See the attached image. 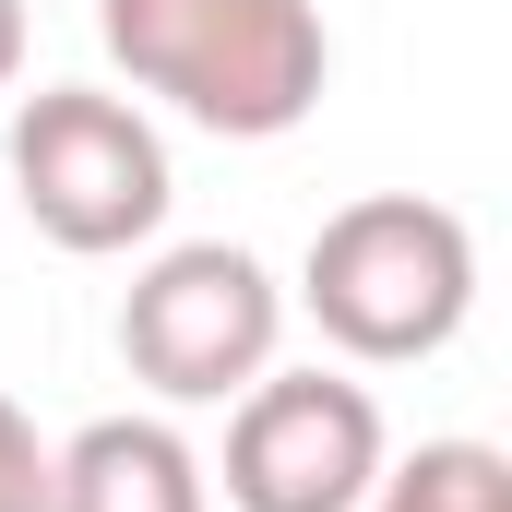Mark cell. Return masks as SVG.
Segmentation results:
<instances>
[{
    "label": "cell",
    "instance_id": "cell-8",
    "mask_svg": "<svg viewBox=\"0 0 512 512\" xmlns=\"http://www.w3.org/2000/svg\"><path fill=\"white\" fill-rule=\"evenodd\" d=\"M0 512H48V441L12 393H0Z\"/></svg>",
    "mask_w": 512,
    "mask_h": 512
},
{
    "label": "cell",
    "instance_id": "cell-1",
    "mask_svg": "<svg viewBox=\"0 0 512 512\" xmlns=\"http://www.w3.org/2000/svg\"><path fill=\"white\" fill-rule=\"evenodd\" d=\"M96 36L143 96L227 143L298 131L334 84V36L310 0H96Z\"/></svg>",
    "mask_w": 512,
    "mask_h": 512
},
{
    "label": "cell",
    "instance_id": "cell-7",
    "mask_svg": "<svg viewBox=\"0 0 512 512\" xmlns=\"http://www.w3.org/2000/svg\"><path fill=\"white\" fill-rule=\"evenodd\" d=\"M358 512H512V453H489V441H417L405 465H382V489Z\"/></svg>",
    "mask_w": 512,
    "mask_h": 512
},
{
    "label": "cell",
    "instance_id": "cell-2",
    "mask_svg": "<svg viewBox=\"0 0 512 512\" xmlns=\"http://www.w3.org/2000/svg\"><path fill=\"white\" fill-rule=\"evenodd\" d=\"M298 298L322 322V346L405 370V358H441L477 310V239L453 203H417V191H370V203H334L310 227L298 262Z\"/></svg>",
    "mask_w": 512,
    "mask_h": 512
},
{
    "label": "cell",
    "instance_id": "cell-3",
    "mask_svg": "<svg viewBox=\"0 0 512 512\" xmlns=\"http://www.w3.org/2000/svg\"><path fill=\"white\" fill-rule=\"evenodd\" d=\"M12 203L36 215L48 251H143L167 227V143L131 96H96V84H48L12 108Z\"/></svg>",
    "mask_w": 512,
    "mask_h": 512
},
{
    "label": "cell",
    "instance_id": "cell-9",
    "mask_svg": "<svg viewBox=\"0 0 512 512\" xmlns=\"http://www.w3.org/2000/svg\"><path fill=\"white\" fill-rule=\"evenodd\" d=\"M12 72H24V0H0V96H12Z\"/></svg>",
    "mask_w": 512,
    "mask_h": 512
},
{
    "label": "cell",
    "instance_id": "cell-6",
    "mask_svg": "<svg viewBox=\"0 0 512 512\" xmlns=\"http://www.w3.org/2000/svg\"><path fill=\"white\" fill-rule=\"evenodd\" d=\"M48 512H215V477L167 417H96L48 453Z\"/></svg>",
    "mask_w": 512,
    "mask_h": 512
},
{
    "label": "cell",
    "instance_id": "cell-4",
    "mask_svg": "<svg viewBox=\"0 0 512 512\" xmlns=\"http://www.w3.org/2000/svg\"><path fill=\"white\" fill-rule=\"evenodd\" d=\"M274 334H286V286L239 239H179L120 298V358L167 405H239L274 370Z\"/></svg>",
    "mask_w": 512,
    "mask_h": 512
},
{
    "label": "cell",
    "instance_id": "cell-5",
    "mask_svg": "<svg viewBox=\"0 0 512 512\" xmlns=\"http://www.w3.org/2000/svg\"><path fill=\"white\" fill-rule=\"evenodd\" d=\"M382 489V405L334 370H262L227 417V512H358Z\"/></svg>",
    "mask_w": 512,
    "mask_h": 512
}]
</instances>
